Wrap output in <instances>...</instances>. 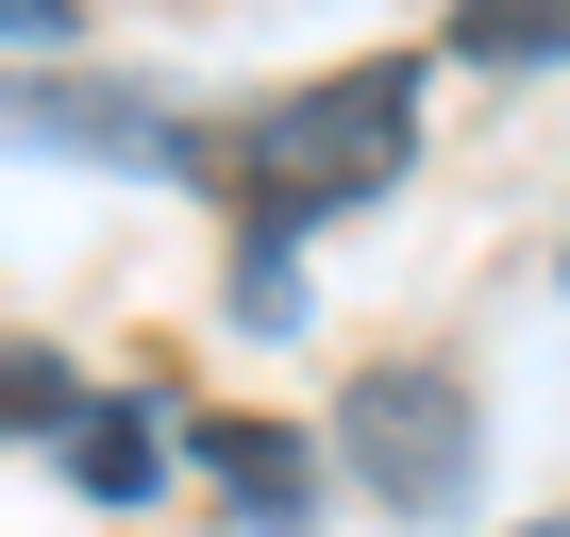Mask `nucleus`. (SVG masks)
<instances>
[{
  "label": "nucleus",
  "mask_w": 570,
  "mask_h": 537,
  "mask_svg": "<svg viewBox=\"0 0 570 537\" xmlns=\"http://www.w3.org/2000/svg\"><path fill=\"white\" fill-rule=\"evenodd\" d=\"M403 152H420V68H320V85H285V101H252L218 135V168H235V202H252L268 252H303V218L386 202Z\"/></svg>",
  "instance_id": "f257e3e1"
},
{
  "label": "nucleus",
  "mask_w": 570,
  "mask_h": 537,
  "mask_svg": "<svg viewBox=\"0 0 570 537\" xmlns=\"http://www.w3.org/2000/svg\"><path fill=\"white\" fill-rule=\"evenodd\" d=\"M336 470H353L386 520H453V504L487 487L470 370H436V353H386V370H353V403H336Z\"/></svg>",
  "instance_id": "f03ea898"
},
{
  "label": "nucleus",
  "mask_w": 570,
  "mask_h": 537,
  "mask_svg": "<svg viewBox=\"0 0 570 537\" xmlns=\"http://www.w3.org/2000/svg\"><path fill=\"white\" fill-rule=\"evenodd\" d=\"M168 403H68V487L85 504H151L168 487V437H151Z\"/></svg>",
  "instance_id": "7ed1b4c3"
},
{
  "label": "nucleus",
  "mask_w": 570,
  "mask_h": 537,
  "mask_svg": "<svg viewBox=\"0 0 570 537\" xmlns=\"http://www.w3.org/2000/svg\"><path fill=\"white\" fill-rule=\"evenodd\" d=\"M470 68H570V0H453Z\"/></svg>",
  "instance_id": "20e7f679"
},
{
  "label": "nucleus",
  "mask_w": 570,
  "mask_h": 537,
  "mask_svg": "<svg viewBox=\"0 0 570 537\" xmlns=\"http://www.w3.org/2000/svg\"><path fill=\"white\" fill-rule=\"evenodd\" d=\"M185 453H202V470H235V487H252L268 520H285V504H303V453H285L268 420H185Z\"/></svg>",
  "instance_id": "39448f33"
},
{
  "label": "nucleus",
  "mask_w": 570,
  "mask_h": 537,
  "mask_svg": "<svg viewBox=\"0 0 570 537\" xmlns=\"http://www.w3.org/2000/svg\"><path fill=\"white\" fill-rule=\"evenodd\" d=\"M85 18H68V0H0V51H68Z\"/></svg>",
  "instance_id": "423d86ee"
}]
</instances>
